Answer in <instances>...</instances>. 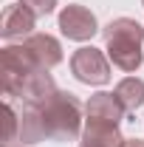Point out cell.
Here are the masks:
<instances>
[{"label":"cell","instance_id":"6da1fadb","mask_svg":"<svg viewBox=\"0 0 144 147\" xmlns=\"http://www.w3.org/2000/svg\"><path fill=\"white\" fill-rule=\"evenodd\" d=\"M102 37H105V45H108V57L113 59L116 68H122L127 74L141 68V62H144V51H141L144 28L139 20H130V17L110 20L102 28Z\"/></svg>","mask_w":144,"mask_h":147},{"label":"cell","instance_id":"7a4b0ae2","mask_svg":"<svg viewBox=\"0 0 144 147\" xmlns=\"http://www.w3.org/2000/svg\"><path fill=\"white\" fill-rule=\"evenodd\" d=\"M48 139L54 142H73L82 136V105L68 91H57L45 105H40Z\"/></svg>","mask_w":144,"mask_h":147},{"label":"cell","instance_id":"3957f363","mask_svg":"<svg viewBox=\"0 0 144 147\" xmlns=\"http://www.w3.org/2000/svg\"><path fill=\"white\" fill-rule=\"evenodd\" d=\"M40 65L34 57L28 54L26 45H6L0 51V82H3V93L6 96H17L20 85L26 82L28 74H34Z\"/></svg>","mask_w":144,"mask_h":147},{"label":"cell","instance_id":"277c9868","mask_svg":"<svg viewBox=\"0 0 144 147\" xmlns=\"http://www.w3.org/2000/svg\"><path fill=\"white\" fill-rule=\"evenodd\" d=\"M71 74L85 85H108L110 82V62L93 45H82L71 57Z\"/></svg>","mask_w":144,"mask_h":147},{"label":"cell","instance_id":"5b68a950","mask_svg":"<svg viewBox=\"0 0 144 147\" xmlns=\"http://www.w3.org/2000/svg\"><path fill=\"white\" fill-rule=\"evenodd\" d=\"M59 31L68 40L85 42L99 31V23H96V14L85 6H65L59 11Z\"/></svg>","mask_w":144,"mask_h":147},{"label":"cell","instance_id":"8992f818","mask_svg":"<svg viewBox=\"0 0 144 147\" xmlns=\"http://www.w3.org/2000/svg\"><path fill=\"white\" fill-rule=\"evenodd\" d=\"M34 23H37L34 9H28L26 3H11V6H6V11L0 17V37L3 40L31 37L34 34Z\"/></svg>","mask_w":144,"mask_h":147},{"label":"cell","instance_id":"52a82bcc","mask_svg":"<svg viewBox=\"0 0 144 147\" xmlns=\"http://www.w3.org/2000/svg\"><path fill=\"white\" fill-rule=\"evenodd\" d=\"M57 93V85L54 79H51V74H48V68H37L34 74H28L26 76V82L20 85L17 96L26 102V105H45L51 96Z\"/></svg>","mask_w":144,"mask_h":147},{"label":"cell","instance_id":"ba28073f","mask_svg":"<svg viewBox=\"0 0 144 147\" xmlns=\"http://www.w3.org/2000/svg\"><path fill=\"white\" fill-rule=\"evenodd\" d=\"M23 45L28 48V54L34 57V62L40 68H54L62 62V45H59V40L51 34H31L23 40Z\"/></svg>","mask_w":144,"mask_h":147},{"label":"cell","instance_id":"9c48e42d","mask_svg":"<svg viewBox=\"0 0 144 147\" xmlns=\"http://www.w3.org/2000/svg\"><path fill=\"white\" fill-rule=\"evenodd\" d=\"M122 144H124V136L119 133V125L88 119V125L82 130V144L79 147H122Z\"/></svg>","mask_w":144,"mask_h":147},{"label":"cell","instance_id":"30bf717a","mask_svg":"<svg viewBox=\"0 0 144 147\" xmlns=\"http://www.w3.org/2000/svg\"><path fill=\"white\" fill-rule=\"evenodd\" d=\"M85 113H88V119H99V122H113V125H119L122 119H124V105L119 102V96L116 93H93L88 99V105H85Z\"/></svg>","mask_w":144,"mask_h":147},{"label":"cell","instance_id":"8fae6325","mask_svg":"<svg viewBox=\"0 0 144 147\" xmlns=\"http://www.w3.org/2000/svg\"><path fill=\"white\" fill-rule=\"evenodd\" d=\"M48 139V130H45V122H42V113L37 105H26L23 113H20V130H17V142L23 144H37Z\"/></svg>","mask_w":144,"mask_h":147},{"label":"cell","instance_id":"7c38bea8","mask_svg":"<svg viewBox=\"0 0 144 147\" xmlns=\"http://www.w3.org/2000/svg\"><path fill=\"white\" fill-rule=\"evenodd\" d=\"M113 93L119 96V102L124 105V110L136 113V110L144 105V79H139V76H124V79L116 85Z\"/></svg>","mask_w":144,"mask_h":147},{"label":"cell","instance_id":"4fadbf2b","mask_svg":"<svg viewBox=\"0 0 144 147\" xmlns=\"http://www.w3.org/2000/svg\"><path fill=\"white\" fill-rule=\"evenodd\" d=\"M3 116H6V136H3V142H14V133L20 130V116L11 110V105L3 108Z\"/></svg>","mask_w":144,"mask_h":147},{"label":"cell","instance_id":"5bb4252c","mask_svg":"<svg viewBox=\"0 0 144 147\" xmlns=\"http://www.w3.org/2000/svg\"><path fill=\"white\" fill-rule=\"evenodd\" d=\"M20 3H26L28 9H34V14L40 17H45V14H51L54 11V6H57V0H20Z\"/></svg>","mask_w":144,"mask_h":147},{"label":"cell","instance_id":"9a60e30c","mask_svg":"<svg viewBox=\"0 0 144 147\" xmlns=\"http://www.w3.org/2000/svg\"><path fill=\"white\" fill-rule=\"evenodd\" d=\"M122 147H144V142H141V139H124Z\"/></svg>","mask_w":144,"mask_h":147},{"label":"cell","instance_id":"2e32d148","mask_svg":"<svg viewBox=\"0 0 144 147\" xmlns=\"http://www.w3.org/2000/svg\"><path fill=\"white\" fill-rule=\"evenodd\" d=\"M141 3H144V0H141Z\"/></svg>","mask_w":144,"mask_h":147}]
</instances>
